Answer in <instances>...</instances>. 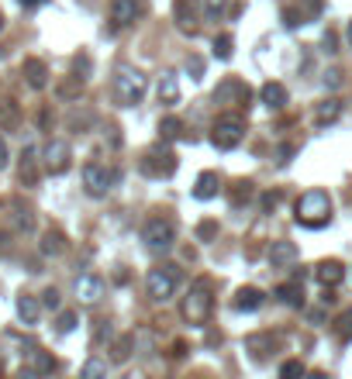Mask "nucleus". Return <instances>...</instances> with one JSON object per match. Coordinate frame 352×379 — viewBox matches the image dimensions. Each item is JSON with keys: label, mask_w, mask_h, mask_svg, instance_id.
<instances>
[{"label": "nucleus", "mask_w": 352, "mask_h": 379, "mask_svg": "<svg viewBox=\"0 0 352 379\" xmlns=\"http://www.w3.org/2000/svg\"><path fill=\"white\" fill-rule=\"evenodd\" d=\"M293 217H297V224H304V228H321V224H328V217H331V197H328L324 190H307V193H300V200H297V207H293Z\"/></svg>", "instance_id": "obj_1"}, {"label": "nucleus", "mask_w": 352, "mask_h": 379, "mask_svg": "<svg viewBox=\"0 0 352 379\" xmlns=\"http://www.w3.org/2000/svg\"><path fill=\"white\" fill-rule=\"evenodd\" d=\"M145 90H149V80H145L142 69H135V66H118V73H114V100H118L121 107L142 104Z\"/></svg>", "instance_id": "obj_2"}, {"label": "nucleus", "mask_w": 352, "mask_h": 379, "mask_svg": "<svg viewBox=\"0 0 352 379\" xmlns=\"http://www.w3.org/2000/svg\"><path fill=\"white\" fill-rule=\"evenodd\" d=\"M180 283H183V269L176 262H163V266L149 269V276H145V290L152 300H169L180 290Z\"/></svg>", "instance_id": "obj_3"}, {"label": "nucleus", "mask_w": 352, "mask_h": 379, "mask_svg": "<svg viewBox=\"0 0 352 379\" xmlns=\"http://www.w3.org/2000/svg\"><path fill=\"white\" fill-rule=\"evenodd\" d=\"M211 307H214L211 279H197V283L190 286V293L183 296V317H187L194 327H204L207 317H211Z\"/></svg>", "instance_id": "obj_4"}, {"label": "nucleus", "mask_w": 352, "mask_h": 379, "mask_svg": "<svg viewBox=\"0 0 352 379\" xmlns=\"http://www.w3.org/2000/svg\"><path fill=\"white\" fill-rule=\"evenodd\" d=\"M245 138V121L238 114H221L214 124H211V145L218 152H231L238 142Z\"/></svg>", "instance_id": "obj_5"}, {"label": "nucleus", "mask_w": 352, "mask_h": 379, "mask_svg": "<svg viewBox=\"0 0 352 379\" xmlns=\"http://www.w3.org/2000/svg\"><path fill=\"white\" fill-rule=\"evenodd\" d=\"M142 241H145V248H152V252L173 248V241H176V221H173V217H163V214L149 217V221L142 224Z\"/></svg>", "instance_id": "obj_6"}, {"label": "nucleus", "mask_w": 352, "mask_h": 379, "mask_svg": "<svg viewBox=\"0 0 352 379\" xmlns=\"http://www.w3.org/2000/svg\"><path fill=\"white\" fill-rule=\"evenodd\" d=\"M138 169H142L145 176H152V180H169V176L176 173V155H173V149L156 145V149H149V152L138 159Z\"/></svg>", "instance_id": "obj_7"}, {"label": "nucleus", "mask_w": 352, "mask_h": 379, "mask_svg": "<svg viewBox=\"0 0 352 379\" xmlns=\"http://www.w3.org/2000/svg\"><path fill=\"white\" fill-rule=\"evenodd\" d=\"M114 183H118V169H107L101 162H87L83 166V186H87L90 197H104Z\"/></svg>", "instance_id": "obj_8"}, {"label": "nucleus", "mask_w": 352, "mask_h": 379, "mask_svg": "<svg viewBox=\"0 0 352 379\" xmlns=\"http://www.w3.org/2000/svg\"><path fill=\"white\" fill-rule=\"evenodd\" d=\"M214 104H221V107H249V87L242 83V80H235V76H228V80H221L218 87H214Z\"/></svg>", "instance_id": "obj_9"}, {"label": "nucleus", "mask_w": 352, "mask_h": 379, "mask_svg": "<svg viewBox=\"0 0 352 379\" xmlns=\"http://www.w3.org/2000/svg\"><path fill=\"white\" fill-rule=\"evenodd\" d=\"M70 159H73V152H70V145H66L63 138H52V142L45 145V152H42V162H45V169H49L52 176L66 173V169H70Z\"/></svg>", "instance_id": "obj_10"}, {"label": "nucleus", "mask_w": 352, "mask_h": 379, "mask_svg": "<svg viewBox=\"0 0 352 379\" xmlns=\"http://www.w3.org/2000/svg\"><path fill=\"white\" fill-rule=\"evenodd\" d=\"M104 279L97 276V272H83L80 279H76V296H80V303H101L104 300Z\"/></svg>", "instance_id": "obj_11"}, {"label": "nucleus", "mask_w": 352, "mask_h": 379, "mask_svg": "<svg viewBox=\"0 0 352 379\" xmlns=\"http://www.w3.org/2000/svg\"><path fill=\"white\" fill-rule=\"evenodd\" d=\"M138 14H142V4H138V0H111V25H114V28L135 25Z\"/></svg>", "instance_id": "obj_12"}, {"label": "nucleus", "mask_w": 352, "mask_h": 379, "mask_svg": "<svg viewBox=\"0 0 352 379\" xmlns=\"http://www.w3.org/2000/svg\"><path fill=\"white\" fill-rule=\"evenodd\" d=\"M266 259H269V266H273V269H287V266H293V262H297V245H293V241H287V238H280V241H273V245H269Z\"/></svg>", "instance_id": "obj_13"}, {"label": "nucleus", "mask_w": 352, "mask_h": 379, "mask_svg": "<svg viewBox=\"0 0 352 379\" xmlns=\"http://www.w3.org/2000/svg\"><path fill=\"white\" fill-rule=\"evenodd\" d=\"M21 73H25V83L32 87V90H45L49 87V69H45V63L42 59H25V66H21Z\"/></svg>", "instance_id": "obj_14"}, {"label": "nucleus", "mask_w": 352, "mask_h": 379, "mask_svg": "<svg viewBox=\"0 0 352 379\" xmlns=\"http://www.w3.org/2000/svg\"><path fill=\"white\" fill-rule=\"evenodd\" d=\"M314 276H318V283L328 290V286H338V283L345 279V269H342V262H338V259H324V262H318Z\"/></svg>", "instance_id": "obj_15"}, {"label": "nucleus", "mask_w": 352, "mask_h": 379, "mask_svg": "<svg viewBox=\"0 0 352 379\" xmlns=\"http://www.w3.org/2000/svg\"><path fill=\"white\" fill-rule=\"evenodd\" d=\"M266 303V293L259 290V286H242L238 293H235V310H242V314H252V310H259Z\"/></svg>", "instance_id": "obj_16"}, {"label": "nucleus", "mask_w": 352, "mask_h": 379, "mask_svg": "<svg viewBox=\"0 0 352 379\" xmlns=\"http://www.w3.org/2000/svg\"><path fill=\"white\" fill-rule=\"evenodd\" d=\"M259 100L269 107V111H280V107H287V100H290V94H287V87L283 83H262V90H259Z\"/></svg>", "instance_id": "obj_17"}, {"label": "nucleus", "mask_w": 352, "mask_h": 379, "mask_svg": "<svg viewBox=\"0 0 352 379\" xmlns=\"http://www.w3.org/2000/svg\"><path fill=\"white\" fill-rule=\"evenodd\" d=\"M59 365H56V358L49 355V351H42V348H35L32 351V358H28V365L21 369L25 376H49V372H56Z\"/></svg>", "instance_id": "obj_18"}, {"label": "nucleus", "mask_w": 352, "mask_h": 379, "mask_svg": "<svg viewBox=\"0 0 352 379\" xmlns=\"http://www.w3.org/2000/svg\"><path fill=\"white\" fill-rule=\"evenodd\" d=\"M18 180H21L25 186H35V183H39V155H35V149H25V152H21Z\"/></svg>", "instance_id": "obj_19"}, {"label": "nucleus", "mask_w": 352, "mask_h": 379, "mask_svg": "<svg viewBox=\"0 0 352 379\" xmlns=\"http://www.w3.org/2000/svg\"><path fill=\"white\" fill-rule=\"evenodd\" d=\"M18 317H21V324L35 327L39 317H42V303H39L32 293H21V296H18Z\"/></svg>", "instance_id": "obj_20"}, {"label": "nucleus", "mask_w": 352, "mask_h": 379, "mask_svg": "<svg viewBox=\"0 0 352 379\" xmlns=\"http://www.w3.org/2000/svg\"><path fill=\"white\" fill-rule=\"evenodd\" d=\"M218 190H221V176L207 169V173H200V176H197L194 197H197V200H211V197H218Z\"/></svg>", "instance_id": "obj_21"}, {"label": "nucleus", "mask_w": 352, "mask_h": 379, "mask_svg": "<svg viewBox=\"0 0 352 379\" xmlns=\"http://www.w3.org/2000/svg\"><path fill=\"white\" fill-rule=\"evenodd\" d=\"M276 296H280V303H287V307H300V303H304V283H300V276L290 279V283H280V286H276Z\"/></svg>", "instance_id": "obj_22"}, {"label": "nucleus", "mask_w": 352, "mask_h": 379, "mask_svg": "<svg viewBox=\"0 0 352 379\" xmlns=\"http://www.w3.org/2000/svg\"><path fill=\"white\" fill-rule=\"evenodd\" d=\"M176 100H180V87H176V76H173V73H163V80H159V104L173 107Z\"/></svg>", "instance_id": "obj_23"}, {"label": "nucleus", "mask_w": 352, "mask_h": 379, "mask_svg": "<svg viewBox=\"0 0 352 379\" xmlns=\"http://www.w3.org/2000/svg\"><path fill=\"white\" fill-rule=\"evenodd\" d=\"M11 221H14V228L18 231H32L35 228V214H32V207H25V204H11Z\"/></svg>", "instance_id": "obj_24"}, {"label": "nucleus", "mask_w": 352, "mask_h": 379, "mask_svg": "<svg viewBox=\"0 0 352 379\" xmlns=\"http://www.w3.org/2000/svg\"><path fill=\"white\" fill-rule=\"evenodd\" d=\"M63 248H66L63 231H59V228H49V231L42 235V255H59Z\"/></svg>", "instance_id": "obj_25"}, {"label": "nucleus", "mask_w": 352, "mask_h": 379, "mask_svg": "<svg viewBox=\"0 0 352 379\" xmlns=\"http://www.w3.org/2000/svg\"><path fill=\"white\" fill-rule=\"evenodd\" d=\"M21 124V111H18V104L14 100H4V104H0V128H18Z\"/></svg>", "instance_id": "obj_26"}, {"label": "nucleus", "mask_w": 352, "mask_h": 379, "mask_svg": "<svg viewBox=\"0 0 352 379\" xmlns=\"http://www.w3.org/2000/svg\"><path fill=\"white\" fill-rule=\"evenodd\" d=\"M159 138H163V142L183 138V121H180V118H163V121H159Z\"/></svg>", "instance_id": "obj_27"}, {"label": "nucleus", "mask_w": 352, "mask_h": 379, "mask_svg": "<svg viewBox=\"0 0 352 379\" xmlns=\"http://www.w3.org/2000/svg\"><path fill=\"white\" fill-rule=\"evenodd\" d=\"M176 25H180V32H194V4L190 0H176Z\"/></svg>", "instance_id": "obj_28"}, {"label": "nucleus", "mask_w": 352, "mask_h": 379, "mask_svg": "<svg viewBox=\"0 0 352 379\" xmlns=\"http://www.w3.org/2000/svg\"><path fill=\"white\" fill-rule=\"evenodd\" d=\"M249 197H252V183H249V180H235L231 190H228L231 207H242V200H249Z\"/></svg>", "instance_id": "obj_29"}, {"label": "nucleus", "mask_w": 352, "mask_h": 379, "mask_svg": "<svg viewBox=\"0 0 352 379\" xmlns=\"http://www.w3.org/2000/svg\"><path fill=\"white\" fill-rule=\"evenodd\" d=\"M231 35H218L214 42H211V49H214V59H221V63H228L231 59Z\"/></svg>", "instance_id": "obj_30"}, {"label": "nucleus", "mask_w": 352, "mask_h": 379, "mask_svg": "<svg viewBox=\"0 0 352 379\" xmlns=\"http://www.w3.org/2000/svg\"><path fill=\"white\" fill-rule=\"evenodd\" d=\"M228 0H204V21H221Z\"/></svg>", "instance_id": "obj_31"}, {"label": "nucleus", "mask_w": 352, "mask_h": 379, "mask_svg": "<svg viewBox=\"0 0 352 379\" xmlns=\"http://www.w3.org/2000/svg\"><path fill=\"white\" fill-rule=\"evenodd\" d=\"M338 114H342V104H338V100H324V104L318 107V121H321V124H324V121H335Z\"/></svg>", "instance_id": "obj_32"}, {"label": "nucleus", "mask_w": 352, "mask_h": 379, "mask_svg": "<svg viewBox=\"0 0 352 379\" xmlns=\"http://www.w3.org/2000/svg\"><path fill=\"white\" fill-rule=\"evenodd\" d=\"M132 345H135V338H132V334H121V338L114 341V362H125V358L132 355Z\"/></svg>", "instance_id": "obj_33"}, {"label": "nucleus", "mask_w": 352, "mask_h": 379, "mask_svg": "<svg viewBox=\"0 0 352 379\" xmlns=\"http://www.w3.org/2000/svg\"><path fill=\"white\" fill-rule=\"evenodd\" d=\"M335 338L345 345V341H352V314H342L338 317V324H335Z\"/></svg>", "instance_id": "obj_34"}, {"label": "nucleus", "mask_w": 352, "mask_h": 379, "mask_svg": "<svg viewBox=\"0 0 352 379\" xmlns=\"http://www.w3.org/2000/svg\"><path fill=\"white\" fill-rule=\"evenodd\" d=\"M73 327H76V314H73V310H63V314L56 317V331H59V334H70Z\"/></svg>", "instance_id": "obj_35"}, {"label": "nucleus", "mask_w": 352, "mask_h": 379, "mask_svg": "<svg viewBox=\"0 0 352 379\" xmlns=\"http://www.w3.org/2000/svg\"><path fill=\"white\" fill-rule=\"evenodd\" d=\"M80 90H83V76H76V80L63 83V87H59V97H63V100H70V97H76Z\"/></svg>", "instance_id": "obj_36"}, {"label": "nucleus", "mask_w": 352, "mask_h": 379, "mask_svg": "<svg viewBox=\"0 0 352 379\" xmlns=\"http://www.w3.org/2000/svg\"><path fill=\"white\" fill-rule=\"evenodd\" d=\"M214 235H218V221H200V224H197V238H200V241H211Z\"/></svg>", "instance_id": "obj_37"}, {"label": "nucleus", "mask_w": 352, "mask_h": 379, "mask_svg": "<svg viewBox=\"0 0 352 379\" xmlns=\"http://www.w3.org/2000/svg\"><path fill=\"white\" fill-rule=\"evenodd\" d=\"M280 376H304V362L300 358H290L280 365Z\"/></svg>", "instance_id": "obj_38"}, {"label": "nucleus", "mask_w": 352, "mask_h": 379, "mask_svg": "<svg viewBox=\"0 0 352 379\" xmlns=\"http://www.w3.org/2000/svg\"><path fill=\"white\" fill-rule=\"evenodd\" d=\"M187 73H190L194 80H200V76H204V59H200V56H190V59H187Z\"/></svg>", "instance_id": "obj_39"}, {"label": "nucleus", "mask_w": 352, "mask_h": 379, "mask_svg": "<svg viewBox=\"0 0 352 379\" xmlns=\"http://www.w3.org/2000/svg\"><path fill=\"white\" fill-rule=\"evenodd\" d=\"M42 307H49V310H59V290H56V286H49V290L42 293Z\"/></svg>", "instance_id": "obj_40"}, {"label": "nucleus", "mask_w": 352, "mask_h": 379, "mask_svg": "<svg viewBox=\"0 0 352 379\" xmlns=\"http://www.w3.org/2000/svg\"><path fill=\"white\" fill-rule=\"evenodd\" d=\"M104 372H107V365H104V362H94V358H90V362L83 365V376H87V379H94V376H104Z\"/></svg>", "instance_id": "obj_41"}, {"label": "nucleus", "mask_w": 352, "mask_h": 379, "mask_svg": "<svg viewBox=\"0 0 352 379\" xmlns=\"http://www.w3.org/2000/svg\"><path fill=\"white\" fill-rule=\"evenodd\" d=\"M276 204H280V193H276V190H273V193H266V197H262V210H273V207H276Z\"/></svg>", "instance_id": "obj_42"}, {"label": "nucleus", "mask_w": 352, "mask_h": 379, "mask_svg": "<svg viewBox=\"0 0 352 379\" xmlns=\"http://www.w3.org/2000/svg\"><path fill=\"white\" fill-rule=\"evenodd\" d=\"M8 159H11V152H8V142H4V135H0V169H8Z\"/></svg>", "instance_id": "obj_43"}, {"label": "nucleus", "mask_w": 352, "mask_h": 379, "mask_svg": "<svg viewBox=\"0 0 352 379\" xmlns=\"http://www.w3.org/2000/svg\"><path fill=\"white\" fill-rule=\"evenodd\" d=\"M283 21H287V28H297V25H300V21H297V11H293V8H287V11H283Z\"/></svg>", "instance_id": "obj_44"}, {"label": "nucleus", "mask_w": 352, "mask_h": 379, "mask_svg": "<svg viewBox=\"0 0 352 379\" xmlns=\"http://www.w3.org/2000/svg\"><path fill=\"white\" fill-rule=\"evenodd\" d=\"M76 73H80V76L90 73V59H87V56H76Z\"/></svg>", "instance_id": "obj_45"}, {"label": "nucleus", "mask_w": 352, "mask_h": 379, "mask_svg": "<svg viewBox=\"0 0 352 379\" xmlns=\"http://www.w3.org/2000/svg\"><path fill=\"white\" fill-rule=\"evenodd\" d=\"M338 83H342V73H338V69H331V73L324 76V87H331V90H335Z\"/></svg>", "instance_id": "obj_46"}, {"label": "nucleus", "mask_w": 352, "mask_h": 379, "mask_svg": "<svg viewBox=\"0 0 352 379\" xmlns=\"http://www.w3.org/2000/svg\"><path fill=\"white\" fill-rule=\"evenodd\" d=\"M304 8H307V14H318L321 11V0H304Z\"/></svg>", "instance_id": "obj_47"}, {"label": "nucleus", "mask_w": 352, "mask_h": 379, "mask_svg": "<svg viewBox=\"0 0 352 379\" xmlns=\"http://www.w3.org/2000/svg\"><path fill=\"white\" fill-rule=\"evenodd\" d=\"M324 52H335V35H331V32L324 35Z\"/></svg>", "instance_id": "obj_48"}, {"label": "nucleus", "mask_w": 352, "mask_h": 379, "mask_svg": "<svg viewBox=\"0 0 352 379\" xmlns=\"http://www.w3.org/2000/svg\"><path fill=\"white\" fill-rule=\"evenodd\" d=\"M21 4H25V8H42L45 0H21Z\"/></svg>", "instance_id": "obj_49"}, {"label": "nucleus", "mask_w": 352, "mask_h": 379, "mask_svg": "<svg viewBox=\"0 0 352 379\" xmlns=\"http://www.w3.org/2000/svg\"><path fill=\"white\" fill-rule=\"evenodd\" d=\"M345 39H349V45H352V21H349V32H345Z\"/></svg>", "instance_id": "obj_50"}, {"label": "nucleus", "mask_w": 352, "mask_h": 379, "mask_svg": "<svg viewBox=\"0 0 352 379\" xmlns=\"http://www.w3.org/2000/svg\"><path fill=\"white\" fill-rule=\"evenodd\" d=\"M0 28H4V18H0Z\"/></svg>", "instance_id": "obj_51"}]
</instances>
